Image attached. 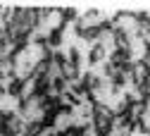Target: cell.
Returning <instances> with one entry per match:
<instances>
[{
  "label": "cell",
  "mask_w": 150,
  "mask_h": 136,
  "mask_svg": "<svg viewBox=\"0 0 150 136\" xmlns=\"http://www.w3.org/2000/svg\"><path fill=\"white\" fill-rule=\"evenodd\" d=\"M105 53H107V50H105V46H103V43H96V46L91 48V53H88V60L96 65V62H100V60H103V55H105Z\"/></svg>",
  "instance_id": "1"
}]
</instances>
